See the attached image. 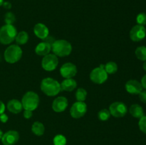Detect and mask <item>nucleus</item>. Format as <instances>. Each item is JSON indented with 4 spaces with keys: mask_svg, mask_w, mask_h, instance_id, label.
I'll return each instance as SVG.
<instances>
[{
    "mask_svg": "<svg viewBox=\"0 0 146 145\" xmlns=\"http://www.w3.org/2000/svg\"><path fill=\"white\" fill-rule=\"evenodd\" d=\"M34 33L38 38L44 40L48 36L49 31L46 26L41 23H38L34 26Z\"/></svg>",
    "mask_w": 146,
    "mask_h": 145,
    "instance_id": "2eb2a0df",
    "label": "nucleus"
},
{
    "mask_svg": "<svg viewBox=\"0 0 146 145\" xmlns=\"http://www.w3.org/2000/svg\"><path fill=\"white\" fill-rule=\"evenodd\" d=\"M17 28L13 25L5 24L0 28V43L8 45L15 40L17 36Z\"/></svg>",
    "mask_w": 146,
    "mask_h": 145,
    "instance_id": "7ed1b4c3",
    "label": "nucleus"
},
{
    "mask_svg": "<svg viewBox=\"0 0 146 145\" xmlns=\"http://www.w3.org/2000/svg\"><path fill=\"white\" fill-rule=\"evenodd\" d=\"M137 24L138 25L145 26L146 24V14L145 13H140L136 17Z\"/></svg>",
    "mask_w": 146,
    "mask_h": 145,
    "instance_id": "cd10ccee",
    "label": "nucleus"
},
{
    "mask_svg": "<svg viewBox=\"0 0 146 145\" xmlns=\"http://www.w3.org/2000/svg\"><path fill=\"white\" fill-rule=\"evenodd\" d=\"M146 36V29L144 26L137 25L134 26L130 31V38L133 41L139 42L142 41Z\"/></svg>",
    "mask_w": 146,
    "mask_h": 145,
    "instance_id": "9d476101",
    "label": "nucleus"
},
{
    "mask_svg": "<svg viewBox=\"0 0 146 145\" xmlns=\"http://www.w3.org/2000/svg\"><path fill=\"white\" fill-rule=\"evenodd\" d=\"M104 70L108 74H114L118 71V65L113 61H109L104 65Z\"/></svg>",
    "mask_w": 146,
    "mask_h": 145,
    "instance_id": "4be33fe9",
    "label": "nucleus"
},
{
    "mask_svg": "<svg viewBox=\"0 0 146 145\" xmlns=\"http://www.w3.org/2000/svg\"><path fill=\"white\" fill-rule=\"evenodd\" d=\"M61 91H67L71 92L73 91L77 86L76 81L73 78H66L62 81L61 84Z\"/></svg>",
    "mask_w": 146,
    "mask_h": 145,
    "instance_id": "a211bd4d",
    "label": "nucleus"
},
{
    "mask_svg": "<svg viewBox=\"0 0 146 145\" xmlns=\"http://www.w3.org/2000/svg\"><path fill=\"white\" fill-rule=\"evenodd\" d=\"M138 126H139L140 129L142 132L146 134V116L143 115L142 117L139 119V122H138Z\"/></svg>",
    "mask_w": 146,
    "mask_h": 145,
    "instance_id": "c85d7f7f",
    "label": "nucleus"
},
{
    "mask_svg": "<svg viewBox=\"0 0 146 145\" xmlns=\"http://www.w3.org/2000/svg\"><path fill=\"white\" fill-rule=\"evenodd\" d=\"M0 121L3 123H6L8 121V116L4 113L1 114L0 115Z\"/></svg>",
    "mask_w": 146,
    "mask_h": 145,
    "instance_id": "473e14b6",
    "label": "nucleus"
},
{
    "mask_svg": "<svg viewBox=\"0 0 146 145\" xmlns=\"http://www.w3.org/2000/svg\"><path fill=\"white\" fill-rule=\"evenodd\" d=\"M51 51V45L50 44H47L45 41L39 43L35 48L36 53L38 55H41V56H45V55H48V54H49Z\"/></svg>",
    "mask_w": 146,
    "mask_h": 145,
    "instance_id": "f3484780",
    "label": "nucleus"
},
{
    "mask_svg": "<svg viewBox=\"0 0 146 145\" xmlns=\"http://www.w3.org/2000/svg\"><path fill=\"white\" fill-rule=\"evenodd\" d=\"M68 106V100L65 97L60 96L56 98L52 103V109L56 112H62Z\"/></svg>",
    "mask_w": 146,
    "mask_h": 145,
    "instance_id": "4468645a",
    "label": "nucleus"
},
{
    "mask_svg": "<svg viewBox=\"0 0 146 145\" xmlns=\"http://www.w3.org/2000/svg\"><path fill=\"white\" fill-rule=\"evenodd\" d=\"M22 50L19 45H11L4 51V59L9 63L18 62L22 56Z\"/></svg>",
    "mask_w": 146,
    "mask_h": 145,
    "instance_id": "39448f33",
    "label": "nucleus"
},
{
    "mask_svg": "<svg viewBox=\"0 0 146 145\" xmlns=\"http://www.w3.org/2000/svg\"><path fill=\"white\" fill-rule=\"evenodd\" d=\"M31 131L36 136H42L45 132V127L41 122H35L31 126Z\"/></svg>",
    "mask_w": 146,
    "mask_h": 145,
    "instance_id": "aec40b11",
    "label": "nucleus"
},
{
    "mask_svg": "<svg viewBox=\"0 0 146 145\" xmlns=\"http://www.w3.org/2000/svg\"><path fill=\"white\" fill-rule=\"evenodd\" d=\"M58 64V57L54 54H48L43 58L41 66L46 71H52L56 68Z\"/></svg>",
    "mask_w": 146,
    "mask_h": 145,
    "instance_id": "6e6552de",
    "label": "nucleus"
},
{
    "mask_svg": "<svg viewBox=\"0 0 146 145\" xmlns=\"http://www.w3.org/2000/svg\"><path fill=\"white\" fill-rule=\"evenodd\" d=\"M3 3H4V0H0V7H1V6H2Z\"/></svg>",
    "mask_w": 146,
    "mask_h": 145,
    "instance_id": "58836bf2",
    "label": "nucleus"
},
{
    "mask_svg": "<svg viewBox=\"0 0 146 145\" xmlns=\"http://www.w3.org/2000/svg\"><path fill=\"white\" fill-rule=\"evenodd\" d=\"M51 51L58 57H66L71 54L72 45L66 40H57L51 45Z\"/></svg>",
    "mask_w": 146,
    "mask_h": 145,
    "instance_id": "f03ea898",
    "label": "nucleus"
},
{
    "mask_svg": "<svg viewBox=\"0 0 146 145\" xmlns=\"http://www.w3.org/2000/svg\"><path fill=\"white\" fill-rule=\"evenodd\" d=\"M109 112L111 115L117 118L123 117L126 115L128 108L125 104L122 102H113L109 107Z\"/></svg>",
    "mask_w": 146,
    "mask_h": 145,
    "instance_id": "0eeeda50",
    "label": "nucleus"
},
{
    "mask_svg": "<svg viewBox=\"0 0 146 145\" xmlns=\"http://www.w3.org/2000/svg\"><path fill=\"white\" fill-rule=\"evenodd\" d=\"M143 69L145 70V71H146V61H144L143 65Z\"/></svg>",
    "mask_w": 146,
    "mask_h": 145,
    "instance_id": "e433bc0d",
    "label": "nucleus"
},
{
    "mask_svg": "<svg viewBox=\"0 0 146 145\" xmlns=\"http://www.w3.org/2000/svg\"><path fill=\"white\" fill-rule=\"evenodd\" d=\"M16 21V17L12 12H7L4 16V21L6 24H10L13 25Z\"/></svg>",
    "mask_w": 146,
    "mask_h": 145,
    "instance_id": "bb28decb",
    "label": "nucleus"
},
{
    "mask_svg": "<svg viewBox=\"0 0 146 145\" xmlns=\"http://www.w3.org/2000/svg\"><path fill=\"white\" fill-rule=\"evenodd\" d=\"M90 79L96 84H103L108 79V73L104 68L98 67L93 70L90 73Z\"/></svg>",
    "mask_w": 146,
    "mask_h": 145,
    "instance_id": "423d86ee",
    "label": "nucleus"
},
{
    "mask_svg": "<svg viewBox=\"0 0 146 145\" xmlns=\"http://www.w3.org/2000/svg\"><path fill=\"white\" fill-rule=\"evenodd\" d=\"M19 139V134L17 131L10 130L3 134L1 142L4 145H14Z\"/></svg>",
    "mask_w": 146,
    "mask_h": 145,
    "instance_id": "f8f14e48",
    "label": "nucleus"
},
{
    "mask_svg": "<svg viewBox=\"0 0 146 145\" xmlns=\"http://www.w3.org/2000/svg\"><path fill=\"white\" fill-rule=\"evenodd\" d=\"M7 109L10 112L13 114H19L23 109L21 102L16 99L11 100L7 103Z\"/></svg>",
    "mask_w": 146,
    "mask_h": 145,
    "instance_id": "dca6fc26",
    "label": "nucleus"
},
{
    "mask_svg": "<svg viewBox=\"0 0 146 145\" xmlns=\"http://www.w3.org/2000/svg\"><path fill=\"white\" fill-rule=\"evenodd\" d=\"M41 90L47 96L54 97L61 92V85L56 80L51 78H46L41 81Z\"/></svg>",
    "mask_w": 146,
    "mask_h": 145,
    "instance_id": "f257e3e1",
    "label": "nucleus"
},
{
    "mask_svg": "<svg viewBox=\"0 0 146 145\" xmlns=\"http://www.w3.org/2000/svg\"><path fill=\"white\" fill-rule=\"evenodd\" d=\"M32 115H33L32 111L25 110L24 112V118H26V119H30V118L32 117Z\"/></svg>",
    "mask_w": 146,
    "mask_h": 145,
    "instance_id": "2f4dec72",
    "label": "nucleus"
},
{
    "mask_svg": "<svg viewBox=\"0 0 146 145\" xmlns=\"http://www.w3.org/2000/svg\"><path fill=\"white\" fill-rule=\"evenodd\" d=\"M137 58L142 61H146V46H139L136 48L135 51Z\"/></svg>",
    "mask_w": 146,
    "mask_h": 145,
    "instance_id": "5701e85b",
    "label": "nucleus"
},
{
    "mask_svg": "<svg viewBox=\"0 0 146 145\" xmlns=\"http://www.w3.org/2000/svg\"><path fill=\"white\" fill-rule=\"evenodd\" d=\"M3 134H3L2 131H1V129H0V139H1V138H2Z\"/></svg>",
    "mask_w": 146,
    "mask_h": 145,
    "instance_id": "4c0bfd02",
    "label": "nucleus"
},
{
    "mask_svg": "<svg viewBox=\"0 0 146 145\" xmlns=\"http://www.w3.org/2000/svg\"><path fill=\"white\" fill-rule=\"evenodd\" d=\"M3 7L5 9H9L11 8V4L9 1H4L2 4Z\"/></svg>",
    "mask_w": 146,
    "mask_h": 145,
    "instance_id": "c9c22d12",
    "label": "nucleus"
},
{
    "mask_svg": "<svg viewBox=\"0 0 146 145\" xmlns=\"http://www.w3.org/2000/svg\"><path fill=\"white\" fill-rule=\"evenodd\" d=\"M21 104L25 110L34 111L39 105V97L36 92L32 91L27 92L23 96Z\"/></svg>",
    "mask_w": 146,
    "mask_h": 145,
    "instance_id": "20e7f679",
    "label": "nucleus"
},
{
    "mask_svg": "<svg viewBox=\"0 0 146 145\" xmlns=\"http://www.w3.org/2000/svg\"><path fill=\"white\" fill-rule=\"evenodd\" d=\"M60 73L65 78H72L76 75L77 68L72 63H66L61 67Z\"/></svg>",
    "mask_w": 146,
    "mask_h": 145,
    "instance_id": "9b49d317",
    "label": "nucleus"
},
{
    "mask_svg": "<svg viewBox=\"0 0 146 145\" xmlns=\"http://www.w3.org/2000/svg\"><path fill=\"white\" fill-rule=\"evenodd\" d=\"M111 116L109 110L107 109H103L100 110L98 113V117L100 120L101 121H106L108 120Z\"/></svg>",
    "mask_w": 146,
    "mask_h": 145,
    "instance_id": "393cba45",
    "label": "nucleus"
},
{
    "mask_svg": "<svg viewBox=\"0 0 146 145\" xmlns=\"http://www.w3.org/2000/svg\"><path fill=\"white\" fill-rule=\"evenodd\" d=\"M141 85H142L143 88H144V89L146 90V74L145 75H144L143 77L142 78V79H141Z\"/></svg>",
    "mask_w": 146,
    "mask_h": 145,
    "instance_id": "f704fd0d",
    "label": "nucleus"
},
{
    "mask_svg": "<svg viewBox=\"0 0 146 145\" xmlns=\"http://www.w3.org/2000/svg\"><path fill=\"white\" fill-rule=\"evenodd\" d=\"M138 95H139V98L141 102L146 103V90H142Z\"/></svg>",
    "mask_w": 146,
    "mask_h": 145,
    "instance_id": "c756f323",
    "label": "nucleus"
},
{
    "mask_svg": "<svg viewBox=\"0 0 146 145\" xmlns=\"http://www.w3.org/2000/svg\"><path fill=\"white\" fill-rule=\"evenodd\" d=\"M87 97V92L84 88H78L76 92V98L78 102H84Z\"/></svg>",
    "mask_w": 146,
    "mask_h": 145,
    "instance_id": "b1692460",
    "label": "nucleus"
},
{
    "mask_svg": "<svg viewBox=\"0 0 146 145\" xmlns=\"http://www.w3.org/2000/svg\"><path fill=\"white\" fill-rule=\"evenodd\" d=\"M125 90L127 92L133 95H138L143 90L142 85L136 80H130L125 83Z\"/></svg>",
    "mask_w": 146,
    "mask_h": 145,
    "instance_id": "ddd939ff",
    "label": "nucleus"
},
{
    "mask_svg": "<svg viewBox=\"0 0 146 145\" xmlns=\"http://www.w3.org/2000/svg\"><path fill=\"white\" fill-rule=\"evenodd\" d=\"M15 40L18 45H24L29 41V34L24 31H20L17 34Z\"/></svg>",
    "mask_w": 146,
    "mask_h": 145,
    "instance_id": "412c9836",
    "label": "nucleus"
},
{
    "mask_svg": "<svg viewBox=\"0 0 146 145\" xmlns=\"http://www.w3.org/2000/svg\"><path fill=\"white\" fill-rule=\"evenodd\" d=\"M4 111H5V105H4V102L0 100V115L4 113Z\"/></svg>",
    "mask_w": 146,
    "mask_h": 145,
    "instance_id": "72a5a7b5",
    "label": "nucleus"
},
{
    "mask_svg": "<svg viewBox=\"0 0 146 145\" xmlns=\"http://www.w3.org/2000/svg\"><path fill=\"white\" fill-rule=\"evenodd\" d=\"M87 111V105L84 102H78L74 104L70 109L71 116L74 119H79L85 115Z\"/></svg>",
    "mask_w": 146,
    "mask_h": 145,
    "instance_id": "1a4fd4ad",
    "label": "nucleus"
},
{
    "mask_svg": "<svg viewBox=\"0 0 146 145\" xmlns=\"http://www.w3.org/2000/svg\"><path fill=\"white\" fill-rule=\"evenodd\" d=\"M45 42H46L47 44H50V45H52L53 44H54V42H55L56 40L54 39V38L53 36H48L46 37V38H45V39L44 40Z\"/></svg>",
    "mask_w": 146,
    "mask_h": 145,
    "instance_id": "7c9ffc66",
    "label": "nucleus"
},
{
    "mask_svg": "<svg viewBox=\"0 0 146 145\" xmlns=\"http://www.w3.org/2000/svg\"><path fill=\"white\" fill-rule=\"evenodd\" d=\"M54 145H66V139L62 134H58L54 138Z\"/></svg>",
    "mask_w": 146,
    "mask_h": 145,
    "instance_id": "a878e982",
    "label": "nucleus"
},
{
    "mask_svg": "<svg viewBox=\"0 0 146 145\" xmlns=\"http://www.w3.org/2000/svg\"><path fill=\"white\" fill-rule=\"evenodd\" d=\"M130 114L132 115L133 117L138 118L140 119L144 115V110L142 107L138 104H134L130 107L129 109Z\"/></svg>",
    "mask_w": 146,
    "mask_h": 145,
    "instance_id": "6ab92c4d",
    "label": "nucleus"
}]
</instances>
